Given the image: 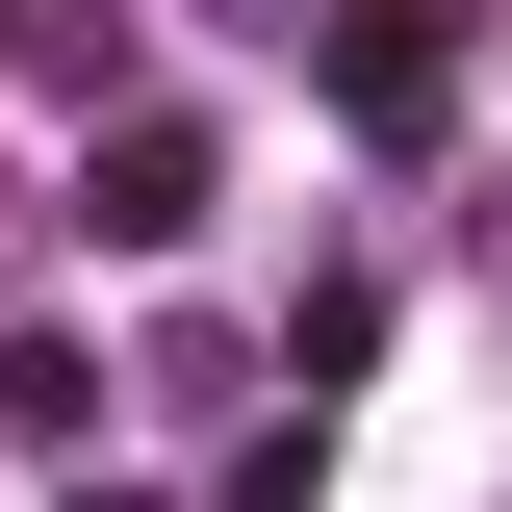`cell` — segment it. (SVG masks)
<instances>
[{"instance_id":"cell-3","label":"cell","mask_w":512,"mask_h":512,"mask_svg":"<svg viewBox=\"0 0 512 512\" xmlns=\"http://www.w3.org/2000/svg\"><path fill=\"white\" fill-rule=\"evenodd\" d=\"M231 26H308V0H231Z\"/></svg>"},{"instance_id":"cell-2","label":"cell","mask_w":512,"mask_h":512,"mask_svg":"<svg viewBox=\"0 0 512 512\" xmlns=\"http://www.w3.org/2000/svg\"><path fill=\"white\" fill-rule=\"evenodd\" d=\"M333 103H359L384 154H410V128L461 103V26H436V0H333Z\"/></svg>"},{"instance_id":"cell-4","label":"cell","mask_w":512,"mask_h":512,"mask_svg":"<svg viewBox=\"0 0 512 512\" xmlns=\"http://www.w3.org/2000/svg\"><path fill=\"white\" fill-rule=\"evenodd\" d=\"M77 512H154V487H77Z\"/></svg>"},{"instance_id":"cell-1","label":"cell","mask_w":512,"mask_h":512,"mask_svg":"<svg viewBox=\"0 0 512 512\" xmlns=\"http://www.w3.org/2000/svg\"><path fill=\"white\" fill-rule=\"evenodd\" d=\"M77 205H103V256H180V231H205V205H231V154H205V128H180V103H128V128H103V154H77Z\"/></svg>"}]
</instances>
